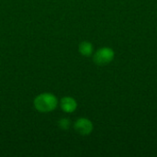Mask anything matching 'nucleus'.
<instances>
[{
  "mask_svg": "<svg viewBox=\"0 0 157 157\" xmlns=\"http://www.w3.org/2000/svg\"><path fill=\"white\" fill-rule=\"evenodd\" d=\"M58 99L51 93H42L37 96L34 99L35 109L42 113L51 112L57 108Z\"/></svg>",
  "mask_w": 157,
  "mask_h": 157,
  "instance_id": "nucleus-1",
  "label": "nucleus"
},
{
  "mask_svg": "<svg viewBox=\"0 0 157 157\" xmlns=\"http://www.w3.org/2000/svg\"><path fill=\"white\" fill-rule=\"evenodd\" d=\"M114 51L110 48L104 47L97 51L94 54V62L98 65H107L114 59Z\"/></svg>",
  "mask_w": 157,
  "mask_h": 157,
  "instance_id": "nucleus-2",
  "label": "nucleus"
},
{
  "mask_svg": "<svg viewBox=\"0 0 157 157\" xmlns=\"http://www.w3.org/2000/svg\"><path fill=\"white\" fill-rule=\"evenodd\" d=\"M75 130L77 133L83 136L89 135L93 131V124L92 122L86 118H80L75 122Z\"/></svg>",
  "mask_w": 157,
  "mask_h": 157,
  "instance_id": "nucleus-3",
  "label": "nucleus"
},
{
  "mask_svg": "<svg viewBox=\"0 0 157 157\" xmlns=\"http://www.w3.org/2000/svg\"><path fill=\"white\" fill-rule=\"evenodd\" d=\"M60 106H61L62 109L64 112L72 113V112H74L76 109L77 103H76V101L73 98H71V97H64V98H63L61 99Z\"/></svg>",
  "mask_w": 157,
  "mask_h": 157,
  "instance_id": "nucleus-4",
  "label": "nucleus"
},
{
  "mask_svg": "<svg viewBox=\"0 0 157 157\" xmlns=\"http://www.w3.org/2000/svg\"><path fill=\"white\" fill-rule=\"evenodd\" d=\"M78 50H79V52H80L83 56L88 57V56L92 55L93 50H94V49H93V45H92L90 42H88V41H83V42H81V43L79 44Z\"/></svg>",
  "mask_w": 157,
  "mask_h": 157,
  "instance_id": "nucleus-5",
  "label": "nucleus"
},
{
  "mask_svg": "<svg viewBox=\"0 0 157 157\" xmlns=\"http://www.w3.org/2000/svg\"><path fill=\"white\" fill-rule=\"evenodd\" d=\"M58 126L62 129V130H68L71 126V121L69 119H66V118H63V119H61L59 121H58Z\"/></svg>",
  "mask_w": 157,
  "mask_h": 157,
  "instance_id": "nucleus-6",
  "label": "nucleus"
}]
</instances>
